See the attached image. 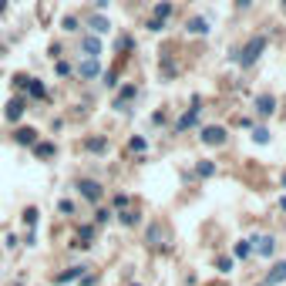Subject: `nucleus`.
I'll list each match as a JSON object with an SVG mask.
<instances>
[{
	"instance_id": "nucleus-35",
	"label": "nucleus",
	"mask_w": 286,
	"mask_h": 286,
	"mask_svg": "<svg viewBox=\"0 0 286 286\" xmlns=\"http://www.w3.org/2000/svg\"><path fill=\"white\" fill-rule=\"evenodd\" d=\"M105 3H108V0H98V7H105Z\"/></svg>"
},
{
	"instance_id": "nucleus-1",
	"label": "nucleus",
	"mask_w": 286,
	"mask_h": 286,
	"mask_svg": "<svg viewBox=\"0 0 286 286\" xmlns=\"http://www.w3.org/2000/svg\"><path fill=\"white\" fill-rule=\"evenodd\" d=\"M263 51H266V37H253V41H249V44L236 54V61H239L242 67H249V64H256V61H259V54H263Z\"/></svg>"
},
{
	"instance_id": "nucleus-13",
	"label": "nucleus",
	"mask_w": 286,
	"mask_h": 286,
	"mask_svg": "<svg viewBox=\"0 0 286 286\" xmlns=\"http://www.w3.org/2000/svg\"><path fill=\"white\" fill-rule=\"evenodd\" d=\"M27 91L34 94V98H47V88H44V81H34V78H27Z\"/></svg>"
},
{
	"instance_id": "nucleus-16",
	"label": "nucleus",
	"mask_w": 286,
	"mask_h": 286,
	"mask_svg": "<svg viewBox=\"0 0 286 286\" xmlns=\"http://www.w3.org/2000/svg\"><path fill=\"white\" fill-rule=\"evenodd\" d=\"M91 236H94V226H81V232H78V246H91Z\"/></svg>"
},
{
	"instance_id": "nucleus-33",
	"label": "nucleus",
	"mask_w": 286,
	"mask_h": 286,
	"mask_svg": "<svg viewBox=\"0 0 286 286\" xmlns=\"http://www.w3.org/2000/svg\"><path fill=\"white\" fill-rule=\"evenodd\" d=\"M3 10H7V0H0V14H3Z\"/></svg>"
},
{
	"instance_id": "nucleus-15",
	"label": "nucleus",
	"mask_w": 286,
	"mask_h": 286,
	"mask_svg": "<svg viewBox=\"0 0 286 286\" xmlns=\"http://www.w3.org/2000/svg\"><path fill=\"white\" fill-rule=\"evenodd\" d=\"M132 98H135V85L121 88V94H118V101H114V108H125V101H132Z\"/></svg>"
},
{
	"instance_id": "nucleus-4",
	"label": "nucleus",
	"mask_w": 286,
	"mask_h": 286,
	"mask_svg": "<svg viewBox=\"0 0 286 286\" xmlns=\"http://www.w3.org/2000/svg\"><path fill=\"white\" fill-rule=\"evenodd\" d=\"M78 71H81V78H85V81H91V78H98V74H101V64H98V57H85Z\"/></svg>"
},
{
	"instance_id": "nucleus-31",
	"label": "nucleus",
	"mask_w": 286,
	"mask_h": 286,
	"mask_svg": "<svg viewBox=\"0 0 286 286\" xmlns=\"http://www.w3.org/2000/svg\"><path fill=\"white\" fill-rule=\"evenodd\" d=\"M162 24H165V21H158V17H152V21H148V30H162Z\"/></svg>"
},
{
	"instance_id": "nucleus-14",
	"label": "nucleus",
	"mask_w": 286,
	"mask_h": 286,
	"mask_svg": "<svg viewBox=\"0 0 286 286\" xmlns=\"http://www.w3.org/2000/svg\"><path fill=\"white\" fill-rule=\"evenodd\" d=\"M34 155H37V158H51V155H54V145L51 142H37L34 145Z\"/></svg>"
},
{
	"instance_id": "nucleus-10",
	"label": "nucleus",
	"mask_w": 286,
	"mask_h": 286,
	"mask_svg": "<svg viewBox=\"0 0 286 286\" xmlns=\"http://www.w3.org/2000/svg\"><path fill=\"white\" fill-rule=\"evenodd\" d=\"M196 118H199V108H192V111H185L178 118V125H175V132H185V128H192L196 125Z\"/></svg>"
},
{
	"instance_id": "nucleus-27",
	"label": "nucleus",
	"mask_w": 286,
	"mask_h": 286,
	"mask_svg": "<svg viewBox=\"0 0 286 286\" xmlns=\"http://www.w3.org/2000/svg\"><path fill=\"white\" fill-rule=\"evenodd\" d=\"M61 27H64V30H78V21H74V17H64Z\"/></svg>"
},
{
	"instance_id": "nucleus-19",
	"label": "nucleus",
	"mask_w": 286,
	"mask_h": 286,
	"mask_svg": "<svg viewBox=\"0 0 286 286\" xmlns=\"http://www.w3.org/2000/svg\"><path fill=\"white\" fill-rule=\"evenodd\" d=\"M196 172H199L202 178H209V175H216V165H212V162H199V165H196Z\"/></svg>"
},
{
	"instance_id": "nucleus-6",
	"label": "nucleus",
	"mask_w": 286,
	"mask_h": 286,
	"mask_svg": "<svg viewBox=\"0 0 286 286\" xmlns=\"http://www.w3.org/2000/svg\"><path fill=\"white\" fill-rule=\"evenodd\" d=\"M81 51H85L88 57H98L101 54V41H98V37H85V41H81Z\"/></svg>"
},
{
	"instance_id": "nucleus-34",
	"label": "nucleus",
	"mask_w": 286,
	"mask_h": 286,
	"mask_svg": "<svg viewBox=\"0 0 286 286\" xmlns=\"http://www.w3.org/2000/svg\"><path fill=\"white\" fill-rule=\"evenodd\" d=\"M280 205H283V209H286V196H283V199H280Z\"/></svg>"
},
{
	"instance_id": "nucleus-28",
	"label": "nucleus",
	"mask_w": 286,
	"mask_h": 286,
	"mask_svg": "<svg viewBox=\"0 0 286 286\" xmlns=\"http://www.w3.org/2000/svg\"><path fill=\"white\" fill-rule=\"evenodd\" d=\"M57 74H71V64L67 61H57Z\"/></svg>"
},
{
	"instance_id": "nucleus-29",
	"label": "nucleus",
	"mask_w": 286,
	"mask_h": 286,
	"mask_svg": "<svg viewBox=\"0 0 286 286\" xmlns=\"http://www.w3.org/2000/svg\"><path fill=\"white\" fill-rule=\"evenodd\" d=\"M132 152H145V138H132Z\"/></svg>"
},
{
	"instance_id": "nucleus-12",
	"label": "nucleus",
	"mask_w": 286,
	"mask_h": 286,
	"mask_svg": "<svg viewBox=\"0 0 286 286\" xmlns=\"http://www.w3.org/2000/svg\"><path fill=\"white\" fill-rule=\"evenodd\" d=\"M21 114H24V98H14V101L7 105V118H10V121H17Z\"/></svg>"
},
{
	"instance_id": "nucleus-20",
	"label": "nucleus",
	"mask_w": 286,
	"mask_h": 286,
	"mask_svg": "<svg viewBox=\"0 0 286 286\" xmlns=\"http://www.w3.org/2000/svg\"><path fill=\"white\" fill-rule=\"evenodd\" d=\"M91 27L98 30V34H108V27H111V24H108L105 17H91Z\"/></svg>"
},
{
	"instance_id": "nucleus-26",
	"label": "nucleus",
	"mask_w": 286,
	"mask_h": 286,
	"mask_svg": "<svg viewBox=\"0 0 286 286\" xmlns=\"http://www.w3.org/2000/svg\"><path fill=\"white\" fill-rule=\"evenodd\" d=\"M121 222H125V226H135L138 216H135V212H121Z\"/></svg>"
},
{
	"instance_id": "nucleus-25",
	"label": "nucleus",
	"mask_w": 286,
	"mask_h": 286,
	"mask_svg": "<svg viewBox=\"0 0 286 286\" xmlns=\"http://www.w3.org/2000/svg\"><path fill=\"white\" fill-rule=\"evenodd\" d=\"M24 222H27V226H37V209H27V212H24Z\"/></svg>"
},
{
	"instance_id": "nucleus-5",
	"label": "nucleus",
	"mask_w": 286,
	"mask_h": 286,
	"mask_svg": "<svg viewBox=\"0 0 286 286\" xmlns=\"http://www.w3.org/2000/svg\"><path fill=\"white\" fill-rule=\"evenodd\" d=\"M256 111H259V114H273V111H276L273 94H259V98H256Z\"/></svg>"
},
{
	"instance_id": "nucleus-2",
	"label": "nucleus",
	"mask_w": 286,
	"mask_h": 286,
	"mask_svg": "<svg viewBox=\"0 0 286 286\" xmlns=\"http://www.w3.org/2000/svg\"><path fill=\"white\" fill-rule=\"evenodd\" d=\"M202 142H205V145H222V142H226V128H219V125L202 128Z\"/></svg>"
},
{
	"instance_id": "nucleus-7",
	"label": "nucleus",
	"mask_w": 286,
	"mask_h": 286,
	"mask_svg": "<svg viewBox=\"0 0 286 286\" xmlns=\"http://www.w3.org/2000/svg\"><path fill=\"white\" fill-rule=\"evenodd\" d=\"M283 280H286V263H276L273 273L266 276V286H276V283H283Z\"/></svg>"
},
{
	"instance_id": "nucleus-22",
	"label": "nucleus",
	"mask_w": 286,
	"mask_h": 286,
	"mask_svg": "<svg viewBox=\"0 0 286 286\" xmlns=\"http://www.w3.org/2000/svg\"><path fill=\"white\" fill-rule=\"evenodd\" d=\"M253 142H256V145H266V142H269V132H266V128H256V132H253Z\"/></svg>"
},
{
	"instance_id": "nucleus-17",
	"label": "nucleus",
	"mask_w": 286,
	"mask_h": 286,
	"mask_svg": "<svg viewBox=\"0 0 286 286\" xmlns=\"http://www.w3.org/2000/svg\"><path fill=\"white\" fill-rule=\"evenodd\" d=\"M189 30H192V34H205V30H209V24H205L202 17H192V21H189Z\"/></svg>"
},
{
	"instance_id": "nucleus-9",
	"label": "nucleus",
	"mask_w": 286,
	"mask_h": 286,
	"mask_svg": "<svg viewBox=\"0 0 286 286\" xmlns=\"http://www.w3.org/2000/svg\"><path fill=\"white\" fill-rule=\"evenodd\" d=\"M256 249L263 253V256H273V249H276V239H273V236H259V239H256Z\"/></svg>"
},
{
	"instance_id": "nucleus-23",
	"label": "nucleus",
	"mask_w": 286,
	"mask_h": 286,
	"mask_svg": "<svg viewBox=\"0 0 286 286\" xmlns=\"http://www.w3.org/2000/svg\"><path fill=\"white\" fill-rule=\"evenodd\" d=\"M169 14H172V3H158V7H155V17H158V21H165Z\"/></svg>"
},
{
	"instance_id": "nucleus-8",
	"label": "nucleus",
	"mask_w": 286,
	"mask_h": 286,
	"mask_svg": "<svg viewBox=\"0 0 286 286\" xmlns=\"http://www.w3.org/2000/svg\"><path fill=\"white\" fill-rule=\"evenodd\" d=\"M14 138H17V145H34L37 142V132H34V128H17Z\"/></svg>"
},
{
	"instance_id": "nucleus-3",
	"label": "nucleus",
	"mask_w": 286,
	"mask_h": 286,
	"mask_svg": "<svg viewBox=\"0 0 286 286\" xmlns=\"http://www.w3.org/2000/svg\"><path fill=\"white\" fill-rule=\"evenodd\" d=\"M78 189H81V196H85V199H91V202L101 199V185H98L94 178H81V182H78Z\"/></svg>"
},
{
	"instance_id": "nucleus-32",
	"label": "nucleus",
	"mask_w": 286,
	"mask_h": 286,
	"mask_svg": "<svg viewBox=\"0 0 286 286\" xmlns=\"http://www.w3.org/2000/svg\"><path fill=\"white\" fill-rule=\"evenodd\" d=\"M236 3H239V7H249V3H253V0H236Z\"/></svg>"
},
{
	"instance_id": "nucleus-11",
	"label": "nucleus",
	"mask_w": 286,
	"mask_h": 286,
	"mask_svg": "<svg viewBox=\"0 0 286 286\" xmlns=\"http://www.w3.org/2000/svg\"><path fill=\"white\" fill-rule=\"evenodd\" d=\"M78 276H85V266H71V269L57 273V283H71V280H78Z\"/></svg>"
},
{
	"instance_id": "nucleus-18",
	"label": "nucleus",
	"mask_w": 286,
	"mask_h": 286,
	"mask_svg": "<svg viewBox=\"0 0 286 286\" xmlns=\"http://www.w3.org/2000/svg\"><path fill=\"white\" fill-rule=\"evenodd\" d=\"M232 253H236V256H239V259H246V256H249V253H253V246H249V242L242 239V242H236V249H232Z\"/></svg>"
},
{
	"instance_id": "nucleus-24",
	"label": "nucleus",
	"mask_w": 286,
	"mask_h": 286,
	"mask_svg": "<svg viewBox=\"0 0 286 286\" xmlns=\"http://www.w3.org/2000/svg\"><path fill=\"white\" fill-rule=\"evenodd\" d=\"M57 209H61V212H64V216H71V212H74V202L61 199V202H57Z\"/></svg>"
},
{
	"instance_id": "nucleus-30",
	"label": "nucleus",
	"mask_w": 286,
	"mask_h": 286,
	"mask_svg": "<svg viewBox=\"0 0 286 286\" xmlns=\"http://www.w3.org/2000/svg\"><path fill=\"white\" fill-rule=\"evenodd\" d=\"M14 85H17V88H27V74H14Z\"/></svg>"
},
{
	"instance_id": "nucleus-21",
	"label": "nucleus",
	"mask_w": 286,
	"mask_h": 286,
	"mask_svg": "<svg viewBox=\"0 0 286 286\" xmlns=\"http://www.w3.org/2000/svg\"><path fill=\"white\" fill-rule=\"evenodd\" d=\"M105 148H108L105 138H88V152H105Z\"/></svg>"
}]
</instances>
